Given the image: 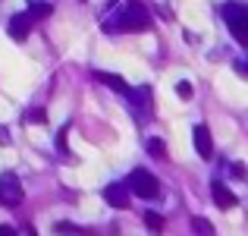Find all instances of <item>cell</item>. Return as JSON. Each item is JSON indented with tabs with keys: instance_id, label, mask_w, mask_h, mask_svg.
<instances>
[{
	"instance_id": "1",
	"label": "cell",
	"mask_w": 248,
	"mask_h": 236,
	"mask_svg": "<svg viewBox=\"0 0 248 236\" xmlns=\"http://www.w3.org/2000/svg\"><path fill=\"white\" fill-rule=\"evenodd\" d=\"M110 10H113V0L107 3V19H104L107 32H148L151 29V13H148V6L141 0H129L116 13Z\"/></svg>"
},
{
	"instance_id": "2",
	"label": "cell",
	"mask_w": 248,
	"mask_h": 236,
	"mask_svg": "<svg viewBox=\"0 0 248 236\" xmlns=\"http://www.w3.org/2000/svg\"><path fill=\"white\" fill-rule=\"evenodd\" d=\"M220 13H223V19H226V25H230L232 38L248 48V3H223V6H220Z\"/></svg>"
},
{
	"instance_id": "3",
	"label": "cell",
	"mask_w": 248,
	"mask_h": 236,
	"mask_svg": "<svg viewBox=\"0 0 248 236\" xmlns=\"http://www.w3.org/2000/svg\"><path fill=\"white\" fill-rule=\"evenodd\" d=\"M126 186H129V192L139 195V199H157V195H160V183H157V176L148 173V170H141V167L129 173Z\"/></svg>"
},
{
	"instance_id": "4",
	"label": "cell",
	"mask_w": 248,
	"mask_h": 236,
	"mask_svg": "<svg viewBox=\"0 0 248 236\" xmlns=\"http://www.w3.org/2000/svg\"><path fill=\"white\" fill-rule=\"evenodd\" d=\"M22 199H25V189H22V183H19V176L13 173V170L0 173V205L16 208V205H22Z\"/></svg>"
},
{
	"instance_id": "5",
	"label": "cell",
	"mask_w": 248,
	"mask_h": 236,
	"mask_svg": "<svg viewBox=\"0 0 248 236\" xmlns=\"http://www.w3.org/2000/svg\"><path fill=\"white\" fill-rule=\"evenodd\" d=\"M129 107L135 110V117L139 120H148L151 117V88L148 85H141V88H129Z\"/></svg>"
},
{
	"instance_id": "6",
	"label": "cell",
	"mask_w": 248,
	"mask_h": 236,
	"mask_svg": "<svg viewBox=\"0 0 248 236\" xmlns=\"http://www.w3.org/2000/svg\"><path fill=\"white\" fill-rule=\"evenodd\" d=\"M104 202H107L110 208H129V186L126 183H110V186H104Z\"/></svg>"
},
{
	"instance_id": "7",
	"label": "cell",
	"mask_w": 248,
	"mask_h": 236,
	"mask_svg": "<svg viewBox=\"0 0 248 236\" xmlns=\"http://www.w3.org/2000/svg\"><path fill=\"white\" fill-rule=\"evenodd\" d=\"M192 139H195V152L204 157V161H211V157H214V139H211V129H207L204 123H198V126L192 129Z\"/></svg>"
},
{
	"instance_id": "8",
	"label": "cell",
	"mask_w": 248,
	"mask_h": 236,
	"mask_svg": "<svg viewBox=\"0 0 248 236\" xmlns=\"http://www.w3.org/2000/svg\"><path fill=\"white\" fill-rule=\"evenodd\" d=\"M211 195H214V202H217V208H223V211H230V208L239 205L236 192H230V186H226V183H220V180L211 183Z\"/></svg>"
},
{
	"instance_id": "9",
	"label": "cell",
	"mask_w": 248,
	"mask_h": 236,
	"mask_svg": "<svg viewBox=\"0 0 248 236\" xmlns=\"http://www.w3.org/2000/svg\"><path fill=\"white\" fill-rule=\"evenodd\" d=\"M6 32H10L13 41H25L31 32V19L29 13H16V16H10V25H6Z\"/></svg>"
},
{
	"instance_id": "10",
	"label": "cell",
	"mask_w": 248,
	"mask_h": 236,
	"mask_svg": "<svg viewBox=\"0 0 248 236\" xmlns=\"http://www.w3.org/2000/svg\"><path fill=\"white\" fill-rule=\"evenodd\" d=\"M94 79L101 85H107V88H113V91H120V95H129V82L123 76H116V73H101V69H97L94 73Z\"/></svg>"
},
{
	"instance_id": "11",
	"label": "cell",
	"mask_w": 248,
	"mask_h": 236,
	"mask_svg": "<svg viewBox=\"0 0 248 236\" xmlns=\"http://www.w3.org/2000/svg\"><path fill=\"white\" fill-rule=\"evenodd\" d=\"M54 230H57V233H63V236H97L94 230L76 227V224H69V220H60V224H54Z\"/></svg>"
},
{
	"instance_id": "12",
	"label": "cell",
	"mask_w": 248,
	"mask_h": 236,
	"mask_svg": "<svg viewBox=\"0 0 248 236\" xmlns=\"http://www.w3.org/2000/svg\"><path fill=\"white\" fill-rule=\"evenodd\" d=\"M192 233L195 236H217V233H214V227H211V220H207V218H198V214L192 218Z\"/></svg>"
},
{
	"instance_id": "13",
	"label": "cell",
	"mask_w": 248,
	"mask_h": 236,
	"mask_svg": "<svg viewBox=\"0 0 248 236\" xmlns=\"http://www.w3.org/2000/svg\"><path fill=\"white\" fill-rule=\"evenodd\" d=\"M145 148H148V154H151V157L167 161V145H164V139H154V135H151V139L145 142Z\"/></svg>"
},
{
	"instance_id": "14",
	"label": "cell",
	"mask_w": 248,
	"mask_h": 236,
	"mask_svg": "<svg viewBox=\"0 0 248 236\" xmlns=\"http://www.w3.org/2000/svg\"><path fill=\"white\" fill-rule=\"evenodd\" d=\"M145 227H148L151 233H164V218H160L157 211H148V214H145Z\"/></svg>"
},
{
	"instance_id": "15",
	"label": "cell",
	"mask_w": 248,
	"mask_h": 236,
	"mask_svg": "<svg viewBox=\"0 0 248 236\" xmlns=\"http://www.w3.org/2000/svg\"><path fill=\"white\" fill-rule=\"evenodd\" d=\"M25 13H29V19H44V16L54 13V6H50V3H31Z\"/></svg>"
},
{
	"instance_id": "16",
	"label": "cell",
	"mask_w": 248,
	"mask_h": 236,
	"mask_svg": "<svg viewBox=\"0 0 248 236\" xmlns=\"http://www.w3.org/2000/svg\"><path fill=\"white\" fill-rule=\"evenodd\" d=\"M22 120L25 123H47V114H44V107H31L22 114Z\"/></svg>"
},
{
	"instance_id": "17",
	"label": "cell",
	"mask_w": 248,
	"mask_h": 236,
	"mask_svg": "<svg viewBox=\"0 0 248 236\" xmlns=\"http://www.w3.org/2000/svg\"><path fill=\"white\" fill-rule=\"evenodd\" d=\"M176 95L182 98V101H188V98L195 95V88H192V82H176Z\"/></svg>"
},
{
	"instance_id": "18",
	"label": "cell",
	"mask_w": 248,
	"mask_h": 236,
	"mask_svg": "<svg viewBox=\"0 0 248 236\" xmlns=\"http://www.w3.org/2000/svg\"><path fill=\"white\" fill-rule=\"evenodd\" d=\"M66 133H69V126H60V133H57V148H60V154H69V145H66Z\"/></svg>"
},
{
	"instance_id": "19",
	"label": "cell",
	"mask_w": 248,
	"mask_h": 236,
	"mask_svg": "<svg viewBox=\"0 0 248 236\" xmlns=\"http://www.w3.org/2000/svg\"><path fill=\"white\" fill-rule=\"evenodd\" d=\"M232 176H239V180H245V173H248V170H245V164H232Z\"/></svg>"
},
{
	"instance_id": "20",
	"label": "cell",
	"mask_w": 248,
	"mask_h": 236,
	"mask_svg": "<svg viewBox=\"0 0 248 236\" xmlns=\"http://www.w3.org/2000/svg\"><path fill=\"white\" fill-rule=\"evenodd\" d=\"M236 73L248 79V60H236Z\"/></svg>"
},
{
	"instance_id": "21",
	"label": "cell",
	"mask_w": 248,
	"mask_h": 236,
	"mask_svg": "<svg viewBox=\"0 0 248 236\" xmlns=\"http://www.w3.org/2000/svg\"><path fill=\"white\" fill-rule=\"evenodd\" d=\"M0 145H10V133H6L3 126H0Z\"/></svg>"
},
{
	"instance_id": "22",
	"label": "cell",
	"mask_w": 248,
	"mask_h": 236,
	"mask_svg": "<svg viewBox=\"0 0 248 236\" xmlns=\"http://www.w3.org/2000/svg\"><path fill=\"white\" fill-rule=\"evenodd\" d=\"M0 236H16V230L13 227H0Z\"/></svg>"
},
{
	"instance_id": "23",
	"label": "cell",
	"mask_w": 248,
	"mask_h": 236,
	"mask_svg": "<svg viewBox=\"0 0 248 236\" xmlns=\"http://www.w3.org/2000/svg\"><path fill=\"white\" fill-rule=\"evenodd\" d=\"M25 236H38V233H35V227H25Z\"/></svg>"
}]
</instances>
